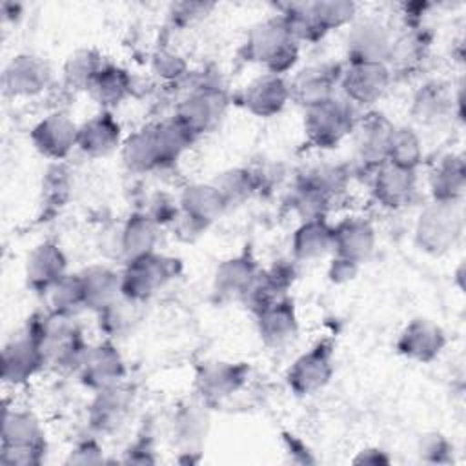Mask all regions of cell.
Returning a JSON list of instances; mask_svg holds the SVG:
<instances>
[{
	"mask_svg": "<svg viewBox=\"0 0 466 466\" xmlns=\"http://www.w3.org/2000/svg\"><path fill=\"white\" fill-rule=\"evenodd\" d=\"M129 87H131V80L124 69L115 66H102V69L96 73L87 91L100 106L109 107L124 100L129 93Z\"/></svg>",
	"mask_w": 466,
	"mask_h": 466,
	"instance_id": "34",
	"label": "cell"
},
{
	"mask_svg": "<svg viewBox=\"0 0 466 466\" xmlns=\"http://www.w3.org/2000/svg\"><path fill=\"white\" fill-rule=\"evenodd\" d=\"M355 127L351 104L337 96L304 107V133L315 147H335Z\"/></svg>",
	"mask_w": 466,
	"mask_h": 466,
	"instance_id": "6",
	"label": "cell"
},
{
	"mask_svg": "<svg viewBox=\"0 0 466 466\" xmlns=\"http://www.w3.org/2000/svg\"><path fill=\"white\" fill-rule=\"evenodd\" d=\"M289 98V84L273 73L253 78L238 93V104L251 115L264 118L280 113Z\"/></svg>",
	"mask_w": 466,
	"mask_h": 466,
	"instance_id": "12",
	"label": "cell"
},
{
	"mask_svg": "<svg viewBox=\"0 0 466 466\" xmlns=\"http://www.w3.org/2000/svg\"><path fill=\"white\" fill-rule=\"evenodd\" d=\"M153 67L160 76L166 78H177L178 75H182L184 71V62L180 60V56L173 55V53H158L153 58Z\"/></svg>",
	"mask_w": 466,
	"mask_h": 466,
	"instance_id": "44",
	"label": "cell"
},
{
	"mask_svg": "<svg viewBox=\"0 0 466 466\" xmlns=\"http://www.w3.org/2000/svg\"><path fill=\"white\" fill-rule=\"evenodd\" d=\"M208 419L197 408H187L178 413L175 428H177V442L182 448V453H197L202 439L206 435Z\"/></svg>",
	"mask_w": 466,
	"mask_h": 466,
	"instance_id": "38",
	"label": "cell"
},
{
	"mask_svg": "<svg viewBox=\"0 0 466 466\" xmlns=\"http://www.w3.org/2000/svg\"><path fill=\"white\" fill-rule=\"evenodd\" d=\"M258 273L260 271L257 269V264L249 253L231 257L220 262V266L215 271V293L222 300L246 299Z\"/></svg>",
	"mask_w": 466,
	"mask_h": 466,
	"instance_id": "24",
	"label": "cell"
},
{
	"mask_svg": "<svg viewBox=\"0 0 466 466\" xmlns=\"http://www.w3.org/2000/svg\"><path fill=\"white\" fill-rule=\"evenodd\" d=\"M193 135L173 116L171 120L146 126L122 144L124 164L137 173L173 164L193 142Z\"/></svg>",
	"mask_w": 466,
	"mask_h": 466,
	"instance_id": "1",
	"label": "cell"
},
{
	"mask_svg": "<svg viewBox=\"0 0 466 466\" xmlns=\"http://www.w3.org/2000/svg\"><path fill=\"white\" fill-rule=\"evenodd\" d=\"M177 271V258L164 257L155 251L131 258L120 275V293L129 300L144 302L155 295L157 289H160L167 280H171Z\"/></svg>",
	"mask_w": 466,
	"mask_h": 466,
	"instance_id": "7",
	"label": "cell"
},
{
	"mask_svg": "<svg viewBox=\"0 0 466 466\" xmlns=\"http://www.w3.org/2000/svg\"><path fill=\"white\" fill-rule=\"evenodd\" d=\"M178 208L182 215L208 228L224 213L228 202L215 184H191L182 191Z\"/></svg>",
	"mask_w": 466,
	"mask_h": 466,
	"instance_id": "27",
	"label": "cell"
},
{
	"mask_svg": "<svg viewBox=\"0 0 466 466\" xmlns=\"http://www.w3.org/2000/svg\"><path fill=\"white\" fill-rule=\"evenodd\" d=\"M158 240V224L146 213H135L120 231V249L127 260L153 253Z\"/></svg>",
	"mask_w": 466,
	"mask_h": 466,
	"instance_id": "32",
	"label": "cell"
},
{
	"mask_svg": "<svg viewBox=\"0 0 466 466\" xmlns=\"http://www.w3.org/2000/svg\"><path fill=\"white\" fill-rule=\"evenodd\" d=\"M309 9L322 27L324 33L346 25L355 15L353 2H340V0H328V2H309Z\"/></svg>",
	"mask_w": 466,
	"mask_h": 466,
	"instance_id": "40",
	"label": "cell"
},
{
	"mask_svg": "<svg viewBox=\"0 0 466 466\" xmlns=\"http://www.w3.org/2000/svg\"><path fill=\"white\" fill-rule=\"evenodd\" d=\"M444 331L428 319H413L399 335L397 350L400 355L417 360L430 362L444 348Z\"/></svg>",
	"mask_w": 466,
	"mask_h": 466,
	"instance_id": "20",
	"label": "cell"
},
{
	"mask_svg": "<svg viewBox=\"0 0 466 466\" xmlns=\"http://www.w3.org/2000/svg\"><path fill=\"white\" fill-rule=\"evenodd\" d=\"M211 5H206V4H197V2H184V4H175L173 9H171V18L175 24L178 25H187V24H193L195 20H198L202 15H206V11L209 9Z\"/></svg>",
	"mask_w": 466,
	"mask_h": 466,
	"instance_id": "43",
	"label": "cell"
},
{
	"mask_svg": "<svg viewBox=\"0 0 466 466\" xmlns=\"http://www.w3.org/2000/svg\"><path fill=\"white\" fill-rule=\"evenodd\" d=\"M340 69L331 64H317L299 71L289 82V96L304 107L335 96L333 89L340 80Z\"/></svg>",
	"mask_w": 466,
	"mask_h": 466,
	"instance_id": "19",
	"label": "cell"
},
{
	"mask_svg": "<svg viewBox=\"0 0 466 466\" xmlns=\"http://www.w3.org/2000/svg\"><path fill=\"white\" fill-rule=\"evenodd\" d=\"M357 269H359L357 264L335 257L333 262H331V268H329V277H331V280H335V282H346V280H350V279L355 277Z\"/></svg>",
	"mask_w": 466,
	"mask_h": 466,
	"instance_id": "46",
	"label": "cell"
},
{
	"mask_svg": "<svg viewBox=\"0 0 466 466\" xmlns=\"http://www.w3.org/2000/svg\"><path fill=\"white\" fill-rule=\"evenodd\" d=\"M226 96L217 87H200L189 95L177 109L175 118L193 135H200L215 127L224 115Z\"/></svg>",
	"mask_w": 466,
	"mask_h": 466,
	"instance_id": "13",
	"label": "cell"
},
{
	"mask_svg": "<svg viewBox=\"0 0 466 466\" xmlns=\"http://www.w3.org/2000/svg\"><path fill=\"white\" fill-rule=\"evenodd\" d=\"M51 311L64 317L76 315L82 308H86L84 284L80 273L69 275L66 273L47 293Z\"/></svg>",
	"mask_w": 466,
	"mask_h": 466,
	"instance_id": "35",
	"label": "cell"
},
{
	"mask_svg": "<svg viewBox=\"0 0 466 466\" xmlns=\"http://www.w3.org/2000/svg\"><path fill=\"white\" fill-rule=\"evenodd\" d=\"M118 144L120 126L109 111H100L78 126L76 147L93 158L109 155L118 147Z\"/></svg>",
	"mask_w": 466,
	"mask_h": 466,
	"instance_id": "26",
	"label": "cell"
},
{
	"mask_svg": "<svg viewBox=\"0 0 466 466\" xmlns=\"http://www.w3.org/2000/svg\"><path fill=\"white\" fill-rule=\"evenodd\" d=\"M25 331L40 344L46 364H55L56 368H78L87 351L82 333L71 317L53 311L36 315L31 319Z\"/></svg>",
	"mask_w": 466,
	"mask_h": 466,
	"instance_id": "3",
	"label": "cell"
},
{
	"mask_svg": "<svg viewBox=\"0 0 466 466\" xmlns=\"http://www.w3.org/2000/svg\"><path fill=\"white\" fill-rule=\"evenodd\" d=\"M46 453L44 431L36 417L29 411L5 410L2 424L0 464L36 466Z\"/></svg>",
	"mask_w": 466,
	"mask_h": 466,
	"instance_id": "4",
	"label": "cell"
},
{
	"mask_svg": "<svg viewBox=\"0 0 466 466\" xmlns=\"http://www.w3.org/2000/svg\"><path fill=\"white\" fill-rule=\"evenodd\" d=\"M86 308L102 311L115 302L120 293V275L106 266H89L82 273Z\"/></svg>",
	"mask_w": 466,
	"mask_h": 466,
	"instance_id": "31",
	"label": "cell"
},
{
	"mask_svg": "<svg viewBox=\"0 0 466 466\" xmlns=\"http://www.w3.org/2000/svg\"><path fill=\"white\" fill-rule=\"evenodd\" d=\"M393 47V38L388 27L379 20H360L348 33V60L350 62H382L388 64Z\"/></svg>",
	"mask_w": 466,
	"mask_h": 466,
	"instance_id": "11",
	"label": "cell"
},
{
	"mask_svg": "<svg viewBox=\"0 0 466 466\" xmlns=\"http://www.w3.org/2000/svg\"><path fill=\"white\" fill-rule=\"evenodd\" d=\"M213 184L218 187L228 206L231 202H240L242 198L249 197L251 191L257 187V180L248 169H229L222 173Z\"/></svg>",
	"mask_w": 466,
	"mask_h": 466,
	"instance_id": "41",
	"label": "cell"
},
{
	"mask_svg": "<svg viewBox=\"0 0 466 466\" xmlns=\"http://www.w3.org/2000/svg\"><path fill=\"white\" fill-rule=\"evenodd\" d=\"M391 80L388 64L382 62H350L340 73V87L350 104L368 106L377 102Z\"/></svg>",
	"mask_w": 466,
	"mask_h": 466,
	"instance_id": "8",
	"label": "cell"
},
{
	"mask_svg": "<svg viewBox=\"0 0 466 466\" xmlns=\"http://www.w3.org/2000/svg\"><path fill=\"white\" fill-rule=\"evenodd\" d=\"M66 275V257L53 242H42L31 249L25 260V280L36 293H47Z\"/></svg>",
	"mask_w": 466,
	"mask_h": 466,
	"instance_id": "22",
	"label": "cell"
},
{
	"mask_svg": "<svg viewBox=\"0 0 466 466\" xmlns=\"http://www.w3.org/2000/svg\"><path fill=\"white\" fill-rule=\"evenodd\" d=\"M293 253L299 260L319 258L333 246V228L324 218L304 220L293 235Z\"/></svg>",
	"mask_w": 466,
	"mask_h": 466,
	"instance_id": "33",
	"label": "cell"
},
{
	"mask_svg": "<svg viewBox=\"0 0 466 466\" xmlns=\"http://www.w3.org/2000/svg\"><path fill=\"white\" fill-rule=\"evenodd\" d=\"M415 171L390 162H382L373 177L375 198L390 209H399L411 202L415 195Z\"/></svg>",
	"mask_w": 466,
	"mask_h": 466,
	"instance_id": "23",
	"label": "cell"
},
{
	"mask_svg": "<svg viewBox=\"0 0 466 466\" xmlns=\"http://www.w3.org/2000/svg\"><path fill=\"white\" fill-rule=\"evenodd\" d=\"M51 80L49 66L35 55H16L4 69V89L13 96H33Z\"/></svg>",
	"mask_w": 466,
	"mask_h": 466,
	"instance_id": "16",
	"label": "cell"
},
{
	"mask_svg": "<svg viewBox=\"0 0 466 466\" xmlns=\"http://www.w3.org/2000/svg\"><path fill=\"white\" fill-rule=\"evenodd\" d=\"M138 304L140 302L129 300V299L120 295L115 302H111L107 308L98 311V315H100V328L109 337L124 335L138 320V315H137V306Z\"/></svg>",
	"mask_w": 466,
	"mask_h": 466,
	"instance_id": "39",
	"label": "cell"
},
{
	"mask_svg": "<svg viewBox=\"0 0 466 466\" xmlns=\"http://www.w3.org/2000/svg\"><path fill=\"white\" fill-rule=\"evenodd\" d=\"M69 173L66 171L64 166L56 164L53 166L47 173H46V180L42 186V197H44V204L49 209H58L60 206H64V202L69 197Z\"/></svg>",
	"mask_w": 466,
	"mask_h": 466,
	"instance_id": "42",
	"label": "cell"
},
{
	"mask_svg": "<svg viewBox=\"0 0 466 466\" xmlns=\"http://www.w3.org/2000/svg\"><path fill=\"white\" fill-rule=\"evenodd\" d=\"M466 186V169L461 155H444L430 173V189L433 200L459 202Z\"/></svg>",
	"mask_w": 466,
	"mask_h": 466,
	"instance_id": "29",
	"label": "cell"
},
{
	"mask_svg": "<svg viewBox=\"0 0 466 466\" xmlns=\"http://www.w3.org/2000/svg\"><path fill=\"white\" fill-rule=\"evenodd\" d=\"M260 339L268 346H282L297 335L295 308L289 299H280L268 308L257 311Z\"/></svg>",
	"mask_w": 466,
	"mask_h": 466,
	"instance_id": "28",
	"label": "cell"
},
{
	"mask_svg": "<svg viewBox=\"0 0 466 466\" xmlns=\"http://www.w3.org/2000/svg\"><path fill=\"white\" fill-rule=\"evenodd\" d=\"M78 126L66 113H51L31 129L35 149L49 160H64L76 146Z\"/></svg>",
	"mask_w": 466,
	"mask_h": 466,
	"instance_id": "10",
	"label": "cell"
},
{
	"mask_svg": "<svg viewBox=\"0 0 466 466\" xmlns=\"http://www.w3.org/2000/svg\"><path fill=\"white\" fill-rule=\"evenodd\" d=\"M102 450L93 442V441H86L82 444H78L67 462H73V464H96V462H102Z\"/></svg>",
	"mask_w": 466,
	"mask_h": 466,
	"instance_id": "45",
	"label": "cell"
},
{
	"mask_svg": "<svg viewBox=\"0 0 466 466\" xmlns=\"http://www.w3.org/2000/svg\"><path fill=\"white\" fill-rule=\"evenodd\" d=\"M453 102L455 98L448 84L431 80L420 86V89L415 93L411 113L420 124H435L444 120L453 111Z\"/></svg>",
	"mask_w": 466,
	"mask_h": 466,
	"instance_id": "30",
	"label": "cell"
},
{
	"mask_svg": "<svg viewBox=\"0 0 466 466\" xmlns=\"http://www.w3.org/2000/svg\"><path fill=\"white\" fill-rule=\"evenodd\" d=\"M420 158H422V146H420L417 133L411 127H397L395 126V129L390 137L386 162L415 171Z\"/></svg>",
	"mask_w": 466,
	"mask_h": 466,
	"instance_id": "36",
	"label": "cell"
},
{
	"mask_svg": "<svg viewBox=\"0 0 466 466\" xmlns=\"http://www.w3.org/2000/svg\"><path fill=\"white\" fill-rule=\"evenodd\" d=\"M133 397L120 382L96 391L89 410L91 426L98 431H113L120 428L131 410Z\"/></svg>",
	"mask_w": 466,
	"mask_h": 466,
	"instance_id": "25",
	"label": "cell"
},
{
	"mask_svg": "<svg viewBox=\"0 0 466 466\" xmlns=\"http://www.w3.org/2000/svg\"><path fill=\"white\" fill-rule=\"evenodd\" d=\"M248 368L244 364L237 362H224V360H215V362H206L198 373H197V390L198 395L209 402H220L238 391L246 380Z\"/></svg>",
	"mask_w": 466,
	"mask_h": 466,
	"instance_id": "15",
	"label": "cell"
},
{
	"mask_svg": "<svg viewBox=\"0 0 466 466\" xmlns=\"http://www.w3.org/2000/svg\"><path fill=\"white\" fill-rule=\"evenodd\" d=\"M100 69H102V60L95 51L78 49L67 58L64 66V76L71 87L87 91Z\"/></svg>",
	"mask_w": 466,
	"mask_h": 466,
	"instance_id": "37",
	"label": "cell"
},
{
	"mask_svg": "<svg viewBox=\"0 0 466 466\" xmlns=\"http://www.w3.org/2000/svg\"><path fill=\"white\" fill-rule=\"evenodd\" d=\"M82 382L96 391L115 386L124 377V360L109 342L87 348L80 366Z\"/></svg>",
	"mask_w": 466,
	"mask_h": 466,
	"instance_id": "18",
	"label": "cell"
},
{
	"mask_svg": "<svg viewBox=\"0 0 466 466\" xmlns=\"http://www.w3.org/2000/svg\"><path fill=\"white\" fill-rule=\"evenodd\" d=\"M395 126L380 113H371L360 122H355V151L360 162L379 167L386 162L390 137Z\"/></svg>",
	"mask_w": 466,
	"mask_h": 466,
	"instance_id": "21",
	"label": "cell"
},
{
	"mask_svg": "<svg viewBox=\"0 0 466 466\" xmlns=\"http://www.w3.org/2000/svg\"><path fill=\"white\" fill-rule=\"evenodd\" d=\"M464 218L459 202L433 200L422 209L415 226L417 246L431 255L448 251L462 235Z\"/></svg>",
	"mask_w": 466,
	"mask_h": 466,
	"instance_id": "5",
	"label": "cell"
},
{
	"mask_svg": "<svg viewBox=\"0 0 466 466\" xmlns=\"http://www.w3.org/2000/svg\"><path fill=\"white\" fill-rule=\"evenodd\" d=\"M46 364L40 344L25 331L2 350V379L5 384H24Z\"/></svg>",
	"mask_w": 466,
	"mask_h": 466,
	"instance_id": "14",
	"label": "cell"
},
{
	"mask_svg": "<svg viewBox=\"0 0 466 466\" xmlns=\"http://www.w3.org/2000/svg\"><path fill=\"white\" fill-rule=\"evenodd\" d=\"M333 373L331 344L317 342L309 351L302 353L288 370V384L299 395H311L322 390Z\"/></svg>",
	"mask_w": 466,
	"mask_h": 466,
	"instance_id": "9",
	"label": "cell"
},
{
	"mask_svg": "<svg viewBox=\"0 0 466 466\" xmlns=\"http://www.w3.org/2000/svg\"><path fill=\"white\" fill-rule=\"evenodd\" d=\"M244 56L264 66L268 73L282 75L295 66L299 42L282 16H271L251 27L244 42Z\"/></svg>",
	"mask_w": 466,
	"mask_h": 466,
	"instance_id": "2",
	"label": "cell"
},
{
	"mask_svg": "<svg viewBox=\"0 0 466 466\" xmlns=\"http://www.w3.org/2000/svg\"><path fill=\"white\" fill-rule=\"evenodd\" d=\"M375 248L373 226L359 217H348L333 228V253L337 258L362 264Z\"/></svg>",
	"mask_w": 466,
	"mask_h": 466,
	"instance_id": "17",
	"label": "cell"
}]
</instances>
